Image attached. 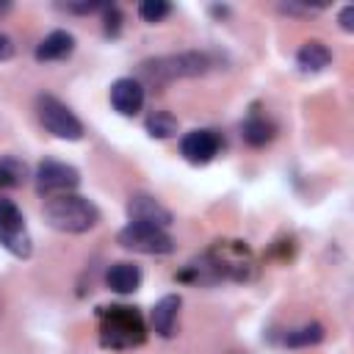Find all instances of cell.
<instances>
[{
  "label": "cell",
  "mask_w": 354,
  "mask_h": 354,
  "mask_svg": "<svg viewBox=\"0 0 354 354\" xmlns=\"http://www.w3.org/2000/svg\"><path fill=\"white\" fill-rule=\"evenodd\" d=\"M147 133L152 138H171L177 136V119L169 111H155L152 116H147Z\"/></svg>",
  "instance_id": "obj_17"
},
{
  "label": "cell",
  "mask_w": 354,
  "mask_h": 354,
  "mask_svg": "<svg viewBox=\"0 0 354 354\" xmlns=\"http://www.w3.org/2000/svg\"><path fill=\"white\" fill-rule=\"evenodd\" d=\"M75 50V36L69 30H53L47 33L39 44H36V61H61L66 55H72Z\"/></svg>",
  "instance_id": "obj_13"
},
{
  "label": "cell",
  "mask_w": 354,
  "mask_h": 354,
  "mask_svg": "<svg viewBox=\"0 0 354 354\" xmlns=\"http://www.w3.org/2000/svg\"><path fill=\"white\" fill-rule=\"evenodd\" d=\"M321 340H324V326H321L318 321L304 324V326H296V329H290V332L285 335V346H290V348L315 346V343H321Z\"/></svg>",
  "instance_id": "obj_16"
},
{
  "label": "cell",
  "mask_w": 354,
  "mask_h": 354,
  "mask_svg": "<svg viewBox=\"0 0 354 354\" xmlns=\"http://www.w3.org/2000/svg\"><path fill=\"white\" fill-rule=\"evenodd\" d=\"M111 105L122 116H136L144 108V86L136 77H119L111 83Z\"/></svg>",
  "instance_id": "obj_10"
},
{
  "label": "cell",
  "mask_w": 354,
  "mask_h": 354,
  "mask_svg": "<svg viewBox=\"0 0 354 354\" xmlns=\"http://www.w3.org/2000/svg\"><path fill=\"white\" fill-rule=\"evenodd\" d=\"M105 285L113 293H136L141 288V268L136 263H113L105 271Z\"/></svg>",
  "instance_id": "obj_12"
},
{
  "label": "cell",
  "mask_w": 354,
  "mask_h": 354,
  "mask_svg": "<svg viewBox=\"0 0 354 354\" xmlns=\"http://www.w3.org/2000/svg\"><path fill=\"white\" fill-rule=\"evenodd\" d=\"M337 22L343 30H354V6H343L337 14Z\"/></svg>",
  "instance_id": "obj_21"
},
{
  "label": "cell",
  "mask_w": 354,
  "mask_h": 354,
  "mask_svg": "<svg viewBox=\"0 0 354 354\" xmlns=\"http://www.w3.org/2000/svg\"><path fill=\"white\" fill-rule=\"evenodd\" d=\"M296 64H299L301 72L315 75V72H321V69H326V66L332 64V53H329V47H326L324 41H315V39H313V41H304V44L299 47Z\"/></svg>",
  "instance_id": "obj_14"
},
{
  "label": "cell",
  "mask_w": 354,
  "mask_h": 354,
  "mask_svg": "<svg viewBox=\"0 0 354 354\" xmlns=\"http://www.w3.org/2000/svg\"><path fill=\"white\" fill-rule=\"evenodd\" d=\"M36 113H39V122L41 127L55 136V138H64V141H80L83 138V124L80 119L61 102L55 100L53 94H41L36 100Z\"/></svg>",
  "instance_id": "obj_4"
},
{
  "label": "cell",
  "mask_w": 354,
  "mask_h": 354,
  "mask_svg": "<svg viewBox=\"0 0 354 354\" xmlns=\"http://www.w3.org/2000/svg\"><path fill=\"white\" fill-rule=\"evenodd\" d=\"M80 185V171L64 160H41L36 166V188L39 194L47 196H61V194H72Z\"/></svg>",
  "instance_id": "obj_7"
},
{
  "label": "cell",
  "mask_w": 354,
  "mask_h": 354,
  "mask_svg": "<svg viewBox=\"0 0 354 354\" xmlns=\"http://www.w3.org/2000/svg\"><path fill=\"white\" fill-rule=\"evenodd\" d=\"M8 8H11V3H0V14H6Z\"/></svg>",
  "instance_id": "obj_24"
},
{
  "label": "cell",
  "mask_w": 354,
  "mask_h": 354,
  "mask_svg": "<svg viewBox=\"0 0 354 354\" xmlns=\"http://www.w3.org/2000/svg\"><path fill=\"white\" fill-rule=\"evenodd\" d=\"M44 221L58 232H88L100 221V207L80 194H61L44 202Z\"/></svg>",
  "instance_id": "obj_2"
},
{
  "label": "cell",
  "mask_w": 354,
  "mask_h": 354,
  "mask_svg": "<svg viewBox=\"0 0 354 354\" xmlns=\"http://www.w3.org/2000/svg\"><path fill=\"white\" fill-rule=\"evenodd\" d=\"M11 55H14V41H11V36H6L0 30V61H8Z\"/></svg>",
  "instance_id": "obj_22"
},
{
  "label": "cell",
  "mask_w": 354,
  "mask_h": 354,
  "mask_svg": "<svg viewBox=\"0 0 354 354\" xmlns=\"http://www.w3.org/2000/svg\"><path fill=\"white\" fill-rule=\"evenodd\" d=\"M180 304H183V299H180L177 293H169V296H163V299L152 307V313H149V324H152V329H155L160 337H171V335H174Z\"/></svg>",
  "instance_id": "obj_11"
},
{
  "label": "cell",
  "mask_w": 354,
  "mask_h": 354,
  "mask_svg": "<svg viewBox=\"0 0 354 354\" xmlns=\"http://www.w3.org/2000/svg\"><path fill=\"white\" fill-rule=\"evenodd\" d=\"M147 337V326L138 310L124 304L100 307V346L111 351L141 346Z\"/></svg>",
  "instance_id": "obj_1"
},
{
  "label": "cell",
  "mask_w": 354,
  "mask_h": 354,
  "mask_svg": "<svg viewBox=\"0 0 354 354\" xmlns=\"http://www.w3.org/2000/svg\"><path fill=\"white\" fill-rule=\"evenodd\" d=\"M241 136H243V141H246L249 147H263V144H268V141L274 138V124H271L266 116L252 113V116L241 124Z\"/></svg>",
  "instance_id": "obj_15"
},
{
  "label": "cell",
  "mask_w": 354,
  "mask_h": 354,
  "mask_svg": "<svg viewBox=\"0 0 354 354\" xmlns=\"http://www.w3.org/2000/svg\"><path fill=\"white\" fill-rule=\"evenodd\" d=\"M69 11H77V14H86V11H94V8H100L97 3H77V6H66Z\"/></svg>",
  "instance_id": "obj_23"
},
{
  "label": "cell",
  "mask_w": 354,
  "mask_h": 354,
  "mask_svg": "<svg viewBox=\"0 0 354 354\" xmlns=\"http://www.w3.org/2000/svg\"><path fill=\"white\" fill-rule=\"evenodd\" d=\"M210 69V58L205 53H180V55H163L149 58L138 66V77L155 86L171 83L177 77H196Z\"/></svg>",
  "instance_id": "obj_3"
},
{
  "label": "cell",
  "mask_w": 354,
  "mask_h": 354,
  "mask_svg": "<svg viewBox=\"0 0 354 354\" xmlns=\"http://www.w3.org/2000/svg\"><path fill=\"white\" fill-rule=\"evenodd\" d=\"M25 180V163L14 160V158H6L0 163V185H17Z\"/></svg>",
  "instance_id": "obj_19"
},
{
  "label": "cell",
  "mask_w": 354,
  "mask_h": 354,
  "mask_svg": "<svg viewBox=\"0 0 354 354\" xmlns=\"http://www.w3.org/2000/svg\"><path fill=\"white\" fill-rule=\"evenodd\" d=\"M116 241L138 254H169L174 252V238L160 230V227H149V224H133L127 221V227L119 230Z\"/></svg>",
  "instance_id": "obj_5"
},
{
  "label": "cell",
  "mask_w": 354,
  "mask_h": 354,
  "mask_svg": "<svg viewBox=\"0 0 354 354\" xmlns=\"http://www.w3.org/2000/svg\"><path fill=\"white\" fill-rule=\"evenodd\" d=\"M124 210H127V218L133 224H149V227H160V230H166L171 224V213L149 194H133L127 199Z\"/></svg>",
  "instance_id": "obj_9"
},
{
  "label": "cell",
  "mask_w": 354,
  "mask_h": 354,
  "mask_svg": "<svg viewBox=\"0 0 354 354\" xmlns=\"http://www.w3.org/2000/svg\"><path fill=\"white\" fill-rule=\"evenodd\" d=\"M119 28H122V14H119V8H105V33H111V36H116L119 33Z\"/></svg>",
  "instance_id": "obj_20"
},
{
  "label": "cell",
  "mask_w": 354,
  "mask_h": 354,
  "mask_svg": "<svg viewBox=\"0 0 354 354\" xmlns=\"http://www.w3.org/2000/svg\"><path fill=\"white\" fill-rule=\"evenodd\" d=\"M169 11H171V6L166 0H144V3H138V17L144 22H160L163 17H169Z\"/></svg>",
  "instance_id": "obj_18"
},
{
  "label": "cell",
  "mask_w": 354,
  "mask_h": 354,
  "mask_svg": "<svg viewBox=\"0 0 354 354\" xmlns=\"http://www.w3.org/2000/svg\"><path fill=\"white\" fill-rule=\"evenodd\" d=\"M0 246L14 257H30L33 241L25 227L22 210L11 199H0Z\"/></svg>",
  "instance_id": "obj_6"
},
{
  "label": "cell",
  "mask_w": 354,
  "mask_h": 354,
  "mask_svg": "<svg viewBox=\"0 0 354 354\" xmlns=\"http://www.w3.org/2000/svg\"><path fill=\"white\" fill-rule=\"evenodd\" d=\"M218 147H221V138L216 130H207V127H199V130H191L180 138V155L194 163V166H205L210 163L216 155H218Z\"/></svg>",
  "instance_id": "obj_8"
}]
</instances>
